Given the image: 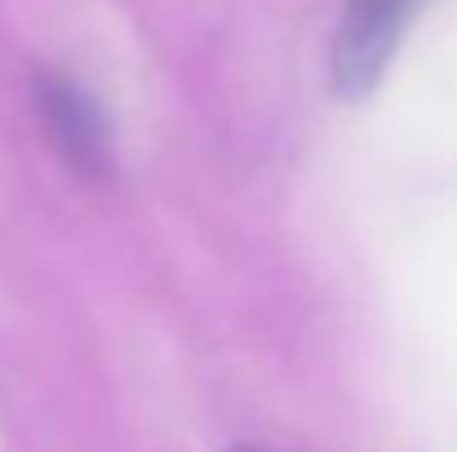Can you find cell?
<instances>
[{"label":"cell","instance_id":"3957f363","mask_svg":"<svg viewBox=\"0 0 457 452\" xmlns=\"http://www.w3.org/2000/svg\"><path fill=\"white\" fill-rule=\"evenodd\" d=\"M231 452H262V448H231Z\"/></svg>","mask_w":457,"mask_h":452},{"label":"cell","instance_id":"7a4b0ae2","mask_svg":"<svg viewBox=\"0 0 457 452\" xmlns=\"http://www.w3.org/2000/svg\"><path fill=\"white\" fill-rule=\"evenodd\" d=\"M36 107L40 120L49 129V143L58 147V155L85 173V177H103L112 164V143H107V125L103 111L94 107V98L71 85L67 76H40L36 80Z\"/></svg>","mask_w":457,"mask_h":452},{"label":"cell","instance_id":"6da1fadb","mask_svg":"<svg viewBox=\"0 0 457 452\" xmlns=\"http://www.w3.org/2000/svg\"><path fill=\"white\" fill-rule=\"evenodd\" d=\"M418 4L422 0H346L342 4L337 40H333V89L342 98H364L382 80Z\"/></svg>","mask_w":457,"mask_h":452}]
</instances>
